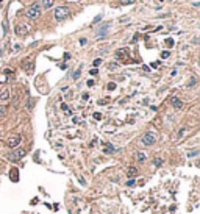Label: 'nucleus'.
Wrapping results in <instances>:
<instances>
[{"instance_id":"obj_32","label":"nucleus","mask_w":200,"mask_h":214,"mask_svg":"<svg viewBox=\"0 0 200 214\" xmlns=\"http://www.w3.org/2000/svg\"><path fill=\"white\" fill-rule=\"evenodd\" d=\"M91 75H97V69H92L91 71Z\"/></svg>"},{"instance_id":"obj_7","label":"nucleus","mask_w":200,"mask_h":214,"mask_svg":"<svg viewBox=\"0 0 200 214\" xmlns=\"http://www.w3.org/2000/svg\"><path fill=\"white\" fill-rule=\"evenodd\" d=\"M24 69L27 71V74H33V71H35V61H33V58H28L27 61H24Z\"/></svg>"},{"instance_id":"obj_27","label":"nucleus","mask_w":200,"mask_h":214,"mask_svg":"<svg viewBox=\"0 0 200 214\" xmlns=\"http://www.w3.org/2000/svg\"><path fill=\"white\" fill-rule=\"evenodd\" d=\"M100 20H102V16H97L94 20H92V24H97V22H100Z\"/></svg>"},{"instance_id":"obj_16","label":"nucleus","mask_w":200,"mask_h":214,"mask_svg":"<svg viewBox=\"0 0 200 214\" xmlns=\"http://www.w3.org/2000/svg\"><path fill=\"white\" fill-rule=\"evenodd\" d=\"M186 133V128L183 127V128H180V131H178V135H177V139H181L183 138V135Z\"/></svg>"},{"instance_id":"obj_4","label":"nucleus","mask_w":200,"mask_h":214,"mask_svg":"<svg viewBox=\"0 0 200 214\" xmlns=\"http://www.w3.org/2000/svg\"><path fill=\"white\" fill-rule=\"evenodd\" d=\"M25 156V149H17V150H13L9 155H8V159L13 163H16L19 161V159H22Z\"/></svg>"},{"instance_id":"obj_10","label":"nucleus","mask_w":200,"mask_h":214,"mask_svg":"<svg viewBox=\"0 0 200 214\" xmlns=\"http://www.w3.org/2000/svg\"><path fill=\"white\" fill-rule=\"evenodd\" d=\"M9 100V89H3L0 94V102H8Z\"/></svg>"},{"instance_id":"obj_12","label":"nucleus","mask_w":200,"mask_h":214,"mask_svg":"<svg viewBox=\"0 0 200 214\" xmlns=\"http://www.w3.org/2000/svg\"><path fill=\"white\" fill-rule=\"evenodd\" d=\"M136 159H138L139 163H144L145 159H147V156H145V155H144L142 152H138V153H136Z\"/></svg>"},{"instance_id":"obj_5","label":"nucleus","mask_w":200,"mask_h":214,"mask_svg":"<svg viewBox=\"0 0 200 214\" xmlns=\"http://www.w3.org/2000/svg\"><path fill=\"white\" fill-rule=\"evenodd\" d=\"M20 141H22V138H20L19 135L9 136V138H8V141H6V145H8V147H11V149H14V147H17V145L20 144Z\"/></svg>"},{"instance_id":"obj_17","label":"nucleus","mask_w":200,"mask_h":214,"mask_svg":"<svg viewBox=\"0 0 200 214\" xmlns=\"http://www.w3.org/2000/svg\"><path fill=\"white\" fill-rule=\"evenodd\" d=\"M117 56H125L127 58V50H124V49L117 50Z\"/></svg>"},{"instance_id":"obj_30","label":"nucleus","mask_w":200,"mask_h":214,"mask_svg":"<svg viewBox=\"0 0 200 214\" xmlns=\"http://www.w3.org/2000/svg\"><path fill=\"white\" fill-rule=\"evenodd\" d=\"M127 184H128V186H133V184H135V180H128Z\"/></svg>"},{"instance_id":"obj_20","label":"nucleus","mask_w":200,"mask_h":214,"mask_svg":"<svg viewBox=\"0 0 200 214\" xmlns=\"http://www.w3.org/2000/svg\"><path fill=\"white\" fill-rule=\"evenodd\" d=\"M3 33H8V20H3Z\"/></svg>"},{"instance_id":"obj_23","label":"nucleus","mask_w":200,"mask_h":214,"mask_svg":"<svg viewBox=\"0 0 200 214\" xmlns=\"http://www.w3.org/2000/svg\"><path fill=\"white\" fill-rule=\"evenodd\" d=\"M6 114V110H5V106H0V116H5Z\"/></svg>"},{"instance_id":"obj_9","label":"nucleus","mask_w":200,"mask_h":214,"mask_svg":"<svg viewBox=\"0 0 200 214\" xmlns=\"http://www.w3.org/2000/svg\"><path fill=\"white\" fill-rule=\"evenodd\" d=\"M170 105L174 106V108H177V110L183 108V102H181L178 97H172V99H170Z\"/></svg>"},{"instance_id":"obj_31","label":"nucleus","mask_w":200,"mask_h":214,"mask_svg":"<svg viewBox=\"0 0 200 214\" xmlns=\"http://www.w3.org/2000/svg\"><path fill=\"white\" fill-rule=\"evenodd\" d=\"M172 44H174V42H172V39H167V45L172 47Z\"/></svg>"},{"instance_id":"obj_6","label":"nucleus","mask_w":200,"mask_h":214,"mask_svg":"<svg viewBox=\"0 0 200 214\" xmlns=\"http://www.w3.org/2000/svg\"><path fill=\"white\" fill-rule=\"evenodd\" d=\"M14 33H16L17 36H25L27 33H28V27L24 25V24H17L16 28H14Z\"/></svg>"},{"instance_id":"obj_13","label":"nucleus","mask_w":200,"mask_h":214,"mask_svg":"<svg viewBox=\"0 0 200 214\" xmlns=\"http://www.w3.org/2000/svg\"><path fill=\"white\" fill-rule=\"evenodd\" d=\"M11 180H13V181H17V180H19V178H17V169L11 170Z\"/></svg>"},{"instance_id":"obj_8","label":"nucleus","mask_w":200,"mask_h":214,"mask_svg":"<svg viewBox=\"0 0 200 214\" xmlns=\"http://www.w3.org/2000/svg\"><path fill=\"white\" fill-rule=\"evenodd\" d=\"M110 27H111V24H103L99 28V31H97V38H105L106 33H108V30H110Z\"/></svg>"},{"instance_id":"obj_21","label":"nucleus","mask_w":200,"mask_h":214,"mask_svg":"<svg viewBox=\"0 0 200 214\" xmlns=\"http://www.w3.org/2000/svg\"><path fill=\"white\" fill-rule=\"evenodd\" d=\"M121 2H122L124 5H131V3H135L136 0H121Z\"/></svg>"},{"instance_id":"obj_15","label":"nucleus","mask_w":200,"mask_h":214,"mask_svg":"<svg viewBox=\"0 0 200 214\" xmlns=\"http://www.w3.org/2000/svg\"><path fill=\"white\" fill-rule=\"evenodd\" d=\"M153 164H155L156 167H159V166L163 164V159H161V158H155V159H153Z\"/></svg>"},{"instance_id":"obj_26","label":"nucleus","mask_w":200,"mask_h":214,"mask_svg":"<svg viewBox=\"0 0 200 214\" xmlns=\"http://www.w3.org/2000/svg\"><path fill=\"white\" fill-rule=\"evenodd\" d=\"M94 119L100 120V119H102V114H100V113H94Z\"/></svg>"},{"instance_id":"obj_3","label":"nucleus","mask_w":200,"mask_h":214,"mask_svg":"<svg viewBox=\"0 0 200 214\" xmlns=\"http://www.w3.org/2000/svg\"><path fill=\"white\" fill-rule=\"evenodd\" d=\"M69 16V8L67 6H58L55 8V19L56 20H63Z\"/></svg>"},{"instance_id":"obj_18","label":"nucleus","mask_w":200,"mask_h":214,"mask_svg":"<svg viewBox=\"0 0 200 214\" xmlns=\"http://www.w3.org/2000/svg\"><path fill=\"white\" fill-rule=\"evenodd\" d=\"M61 108H63V111H64L66 114H71V110L67 108V105H66V103H63V105H61Z\"/></svg>"},{"instance_id":"obj_11","label":"nucleus","mask_w":200,"mask_h":214,"mask_svg":"<svg viewBox=\"0 0 200 214\" xmlns=\"http://www.w3.org/2000/svg\"><path fill=\"white\" fill-rule=\"evenodd\" d=\"M127 175L131 178V177H135V175H138V169L136 167H128L127 169Z\"/></svg>"},{"instance_id":"obj_2","label":"nucleus","mask_w":200,"mask_h":214,"mask_svg":"<svg viewBox=\"0 0 200 214\" xmlns=\"http://www.w3.org/2000/svg\"><path fill=\"white\" fill-rule=\"evenodd\" d=\"M156 142V135L153 131H147V133H144L142 138H141V144L145 145V147H150Z\"/></svg>"},{"instance_id":"obj_29","label":"nucleus","mask_w":200,"mask_h":214,"mask_svg":"<svg viewBox=\"0 0 200 214\" xmlns=\"http://www.w3.org/2000/svg\"><path fill=\"white\" fill-rule=\"evenodd\" d=\"M169 56V52H163L161 53V58H167Z\"/></svg>"},{"instance_id":"obj_1","label":"nucleus","mask_w":200,"mask_h":214,"mask_svg":"<svg viewBox=\"0 0 200 214\" xmlns=\"http://www.w3.org/2000/svg\"><path fill=\"white\" fill-rule=\"evenodd\" d=\"M25 16L28 19H38L39 16H41V5H39V3H33L28 9H27Z\"/></svg>"},{"instance_id":"obj_25","label":"nucleus","mask_w":200,"mask_h":214,"mask_svg":"<svg viewBox=\"0 0 200 214\" xmlns=\"http://www.w3.org/2000/svg\"><path fill=\"white\" fill-rule=\"evenodd\" d=\"M108 89H110V91L116 89V83H110V85H108Z\"/></svg>"},{"instance_id":"obj_28","label":"nucleus","mask_w":200,"mask_h":214,"mask_svg":"<svg viewBox=\"0 0 200 214\" xmlns=\"http://www.w3.org/2000/svg\"><path fill=\"white\" fill-rule=\"evenodd\" d=\"M99 64H102V60H100V58L94 60V66H99Z\"/></svg>"},{"instance_id":"obj_22","label":"nucleus","mask_w":200,"mask_h":214,"mask_svg":"<svg viewBox=\"0 0 200 214\" xmlns=\"http://www.w3.org/2000/svg\"><path fill=\"white\" fill-rule=\"evenodd\" d=\"M197 153H198L197 150H192V152H189V153H188V156H189V158H192V156H197Z\"/></svg>"},{"instance_id":"obj_19","label":"nucleus","mask_w":200,"mask_h":214,"mask_svg":"<svg viewBox=\"0 0 200 214\" xmlns=\"http://www.w3.org/2000/svg\"><path fill=\"white\" fill-rule=\"evenodd\" d=\"M80 75H82V67H80L77 72H74V80H78V78H80Z\"/></svg>"},{"instance_id":"obj_14","label":"nucleus","mask_w":200,"mask_h":214,"mask_svg":"<svg viewBox=\"0 0 200 214\" xmlns=\"http://www.w3.org/2000/svg\"><path fill=\"white\" fill-rule=\"evenodd\" d=\"M42 5H44V8H52L53 2L52 0H42Z\"/></svg>"},{"instance_id":"obj_24","label":"nucleus","mask_w":200,"mask_h":214,"mask_svg":"<svg viewBox=\"0 0 200 214\" xmlns=\"http://www.w3.org/2000/svg\"><path fill=\"white\" fill-rule=\"evenodd\" d=\"M117 66H119L117 63H111V64H110V69H111V71H113V69H117Z\"/></svg>"}]
</instances>
